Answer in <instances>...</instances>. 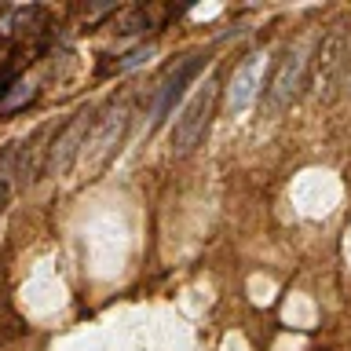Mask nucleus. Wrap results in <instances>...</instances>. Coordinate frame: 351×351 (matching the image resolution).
Returning <instances> with one entry per match:
<instances>
[{"label": "nucleus", "instance_id": "10", "mask_svg": "<svg viewBox=\"0 0 351 351\" xmlns=\"http://www.w3.org/2000/svg\"><path fill=\"white\" fill-rule=\"evenodd\" d=\"M344 92L351 95V59H348V70H344Z\"/></svg>", "mask_w": 351, "mask_h": 351}, {"label": "nucleus", "instance_id": "1", "mask_svg": "<svg viewBox=\"0 0 351 351\" xmlns=\"http://www.w3.org/2000/svg\"><path fill=\"white\" fill-rule=\"evenodd\" d=\"M348 59H351V44H348V33L344 26L329 29L318 48L311 55V66H307V88L315 92L318 103H329L337 95V88H344V70H348Z\"/></svg>", "mask_w": 351, "mask_h": 351}, {"label": "nucleus", "instance_id": "9", "mask_svg": "<svg viewBox=\"0 0 351 351\" xmlns=\"http://www.w3.org/2000/svg\"><path fill=\"white\" fill-rule=\"evenodd\" d=\"M154 55V48H147V44H143V48H136V51H128V55H121V62H114V66H106L103 70V77H110V73H128V70H136V66H143Z\"/></svg>", "mask_w": 351, "mask_h": 351}, {"label": "nucleus", "instance_id": "7", "mask_svg": "<svg viewBox=\"0 0 351 351\" xmlns=\"http://www.w3.org/2000/svg\"><path fill=\"white\" fill-rule=\"evenodd\" d=\"M263 88V55L260 51H252L245 55L238 66H234V73H230V81H227V110L230 114H241L252 99H256V92Z\"/></svg>", "mask_w": 351, "mask_h": 351}, {"label": "nucleus", "instance_id": "2", "mask_svg": "<svg viewBox=\"0 0 351 351\" xmlns=\"http://www.w3.org/2000/svg\"><path fill=\"white\" fill-rule=\"evenodd\" d=\"M216 103H219V81L208 77V81L183 103L180 114H176V125H172V154L176 158H186V154L197 150V143L208 136V125H213V117H216Z\"/></svg>", "mask_w": 351, "mask_h": 351}, {"label": "nucleus", "instance_id": "6", "mask_svg": "<svg viewBox=\"0 0 351 351\" xmlns=\"http://www.w3.org/2000/svg\"><path fill=\"white\" fill-rule=\"evenodd\" d=\"M205 62H208V55L205 51H197V55H186L183 62H176L169 73H165V81L158 84V95H154V121H150V128H161L165 121L172 117V110H176V103L183 99V92H186V84L194 81L197 73L205 70Z\"/></svg>", "mask_w": 351, "mask_h": 351}, {"label": "nucleus", "instance_id": "5", "mask_svg": "<svg viewBox=\"0 0 351 351\" xmlns=\"http://www.w3.org/2000/svg\"><path fill=\"white\" fill-rule=\"evenodd\" d=\"M92 125H95V110L92 106H81L70 121H66V128H59V136H55L51 147L44 150V176H62L66 169H70L73 158L81 154Z\"/></svg>", "mask_w": 351, "mask_h": 351}, {"label": "nucleus", "instance_id": "8", "mask_svg": "<svg viewBox=\"0 0 351 351\" xmlns=\"http://www.w3.org/2000/svg\"><path fill=\"white\" fill-rule=\"evenodd\" d=\"M15 172H19V143L0 150V208L8 205L11 186H15Z\"/></svg>", "mask_w": 351, "mask_h": 351}, {"label": "nucleus", "instance_id": "4", "mask_svg": "<svg viewBox=\"0 0 351 351\" xmlns=\"http://www.w3.org/2000/svg\"><path fill=\"white\" fill-rule=\"evenodd\" d=\"M125 128H128V103H114L106 110V117H99L92 125V132H88V139L81 147L84 161H88V172H103L106 165L117 158Z\"/></svg>", "mask_w": 351, "mask_h": 351}, {"label": "nucleus", "instance_id": "3", "mask_svg": "<svg viewBox=\"0 0 351 351\" xmlns=\"http://www.w3.org/2000/svg\"><path fill=\"white\" fill-rule=\"evenodd\" d=\"M307 66H311V51H307L304 44H293V48L282 51V59L274 62L271 77L260 88L267 114H282V110L300 95V88H307Z\"/></svg>", "mask_w": 351, "mask_h": 351}]
</instances>
